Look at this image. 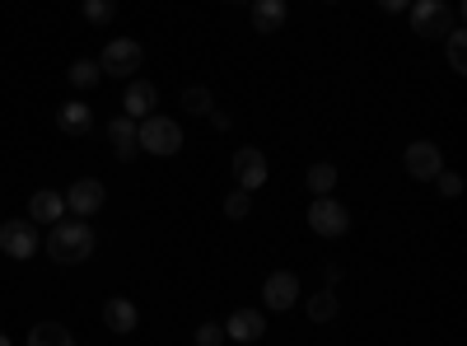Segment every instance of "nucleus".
Instances as JSON below:
<instances>
[{
    "label": "nucleus",
    "instance_id": "nucleus-14",
    "mask_svg": "<svg viewBox=\"0 0 467 346\" xmlns=\"http://www.w3.org/2000/svg\"><path fill=\"white\" fill-rule=\"evenodd\" d=\"M28 220H33V225H57V220H66V197H61V192H52V187H37L33 197H28Z\"/></svg>",
    "mask_w": 467,
    "mask_h": 346
},
{
    "label": "nucleus",
    "instance_id": "nucleus-25",
    "mask_svg": "<svg viewBox=\"0 0 467 346\" xmlns=\"http://www.w3.org/2000/svg\"><path fill=\"white\" fill-rule=\"evenodd\" d=\"M248 211H253V192L234 187L229 197H224V215H229V220H248Z\"/></svg>",
    "mask_w": 467,
    "mask_h": 346
},
{
    "label": "nucleus",
    "instance_id": "nucleus-31",
    "mask_svg": "<svg viewBox=\"0 0 467 346\" xmlns=\"http://www.w3.org/2000/svg\"><path fill=\"white\" fill-rule=\"evenodd\" d=\"M0 346H10V337H5V332H0Z\"/></svg>",
    "mask_w": 467,
    "mask_h": 346
},
{
    "label": "nucleus",
    "instance_id": "nucleus-1",
    "mask_svg": "<svg viewBox=\"0 0 467 346\" xmlns=\"http://www.w3.org/2000/svg\"><path fill=\"white\" fill-rule=\"evenodd\" d=\"M43 248L52 253V262L75 267V262H85V257L99 248V235H94V225H89V220H57Z\"/></svg>",
    "mask_w": 467,
    "mask_h": 346
},
{
    "label": "nucleus",
    "instance_id": "nucleus-20",
    "mask_svg": "<svg viewBox=\"0 0 467 346\" xmlns=\"http://www.w3.org/2000/svg\"><path fill=\"white\" fill-rule=\"evenodd\" d=\"M28 346H75V337H70L61 323H33Z\"/></svg>",
    "mask_w": 467,
    "mask_h": 346
},
{
    "label": "nucleus",
    "instance_id": "nucleus-11",
    "mask_svg": "<svg viewBox=\"0 0 467 346\" xmlns=\"http://www.w3.org/2000/svg\"><path fill=\"white\" fill-rule=\"evenodd\" d=\"M103 136L112 141V150H117V160H122V164H131V160L140 155V122H131V118H112V122L103 127Z\"/></svg>",
    "mask_w": 467,
    "mask_h": 346
},
{
    "label": "nucleus",
    "instance_id": "nucleus-27",
    "mask_svg": "<svg viewBox=\"0 0 467 346\" xmlns=\"http://www.w3.org/2000/svg\"><path fill=\"white\" fill-rule=\"evenodd\" d=\"M197 346H224V323H202L197 328Z\"/></svg>",
    "mask_w": 467,
    "mask_h": 346
},
{
    "label": "nucleus",
    "instance_id": "nucleus-8",
    "mask_svg": "<svg viewBox=\"0 0 467 346\" xmlns=\"http://www.w3.org/2000/svg\"><path fill=\"white\" fill-rule=\"evenodd\" d=\"M103 202H108V187H103L99 178H75V183L66 187V211H75L80 220L99 215V211H103Z\"/></svg>",
    "mask_w": 467,
    "mask_h": 346
},
{
    "label": "nucleus",
    "instance_id": "nucleus-17",
    "mask_svg": "<svg viewBox=\"0 0 467 346\" xmlns=\"http://www.w3.org/2000/svg\"><path fill=\"white\" fill-rule=\"evenodd\" d=\"M253 28L257 33H276V28H285L290 24V5L285 0H253Z\"/></svg>",
    "mask_w": 467,
    "mask_h": 346
},
{
    "label": "nucleus",
    "instance_id": "nucleus-21",
    "mask_svg": "<svg viewBox=\"0 0 467 346\" xmlns=\"http://www.w3.org/2000/svg\"><path fill=\"white\" fill-rule=\"evenodd\" d=\"M215 108V94L206 85H187L182 89V112H192V118H206V112Z\"/></svg>",
    "mask_w": 467,
    "mask_h": 346
},
{
    "label": "nucleus",
    "instance_id": "nucleus-19",
    "mask_svg": "<svg viewBox=\"0 0 467 346\" xmlns=\"http://www.w3.org/2000/svg\"><path fill=\"white\" fill-rule=\"evenodd\" d=\"M66 80H70L75 89H94V85L103 80V70H99V57H80V61H70Z\"/></svg>",
    "mask_w": 467,
    "mask_h": 346
},
{
    "label": "nucleus",
    "instance_id": "nucleus-3",
    "mask_svg": "<svg viewBox=\"0 0 467 346\" xmlns=\"http://www.w3.org/2000/svg\"><path fill=\"white\" fill-rule=\"evenodd\" d=\"M140 61H145L140 37H112V43L103 47V57H99V70L112 75V80H131V75L140 70Z\"/></svg>",
    "mask_w": 467,
    "mask_h": 346
},
{
    "label": "nucleus",
    "instance_id": "nucleus-18",
    "mask_svg": "<svg viewBox=\"0 0 467 346\" xmlns=\"http://www.w3.org/2000/svg\"><path fill=\"white\" fill-rule=\"evenodd\" d=\"M337 314H341V299H337L332 286H323V290L308 295V323H332Z\"/></svg>",
    "mask_w": 467,
    "mask_h": 346
},
{
    "label": "nucleus",
    "instance_id": "nucleus-5",
    "mask_svg": "<svg viewBox=\"0 0 467 346\" xmlns=\"http://www.w3.org/2000/svg\"><path fill=\"white\" fill-rule=\"evenodd\" d=\"M308 229H314L318 239H341L350 229V211L337 197H314V206H308Z\"/></svg>",
    "mask_w": 467,
    "mask_h": 346
},
{
    "label": "nucleus",
    "instance_id": "nucleus-16",
    "mask_svg": "<svg viewBox=\"0 0 467 346\" xmlns=\"http://www.w3.org/2000/svg\"><path fill=\"white\" fill-rule=\"evenodd\" d=\"M103 323H108V332H136V323H140V309L127 299V295H112V299H103Z\"/></svg>",
    "mask_w": 467,
    "mask_h": 346
},
{
    "label": "nucleus",
    "instance_id": "nucleus-4",
    "mask_svg": "<svg viewBox=\"0 0 467 346\" xmlns=\"http://www.w3.org/2000/svg\"><path fill=\"white\" fill-rule=\"evenodd\" d=\"M407 19L420 37H444L449 28H458V10H449L444 0H411Z\"/></svg>",
    "mask_w": 467,
    "mask_h": 346
},
{
    "label": "nucleus",
    "instance_id": "nucleus-2",
    "mask_svg": "<svg viewBox=\"0 0 467 346\" xmlns=\"http://www.w3.org/2000/svg\"><path fill=\"white\" fill-rule=\"evenodd\" d=\"M140 150H145V155H160V160L178 155V150H182L178 118H160V112H150V118L140 122Z\"/></svg>",
    "mask_w": 467,
    "mask_h": 346
},
{
    "label": "nucleus",
    "instance_id": "nucleus-30",
    "mask_svg": "<svg viewBox=\"0 0 467 346\" xmlns=\"http://www.w3.org/2000/svg\"><path fill=\"white\" fill-rule=\"evenodd\" d=\"M224 5H253V0H224Z\"/></svg>",
    "mask_w": 467,
    "mask_h": 346
},
{
    "label": "nucleus",
    "instance_id": "nucleus-24",
    "mask_svg": "<svg viewBox=\"0 0 467 346\" xmlns=\"http://www.w3.org/2000/svg\"><path fill=\"white\" fill-rule=\"evenodd\" d=\"M80 10H85V24H99L103 28V24L117 19V0H85Z\"/></svg>",
    "mask_w": 467,
    "mask_h": 346
},
{
    "label": "nucleus",
    "instance_id": "nucleus-15",
    "mask_svg": "<svg viewBox=\"0 0 467 346\" xmlns=\"http://www.w3.org/2000/svg\"><path fill=\"white\" fill-rule=\"evenodd\" d=\"M57 127H61L66 136H89V131H94V108H89L85 99H66L61 112H57Z\"/></svg>",
    "mask_w": 467,
    "mask_h": 346
},
{
    "label": "nucleus",
    "instance_id": "nucleus-26",
    "mask_svg": "<svg viewBox=\"0 0 467 346\" xmlns=\"http://www.w3.org/2000/svg\"><path fill=\"white\" fill-rule=\"evenodd\" d=\"M431 183H440V197H462V178L453 169H440Z\"/></svg>",
    "mask_w": 467,
    "mask_h": 346
},
{
    "label": "nucleus",
    "instance_id": "nucleus-6",
    "mask_svg": "<svg viewBox=\"0 0 467 346\" xmlns=\"http://www.w3.org/2000/svg\"><path fill=\"white\" fill-rule=\"evenodd\" d=\"M0 248H5V257H15V262H28L37 248V225L33 220H5L0 225Z\"/></svg>",
    "mask_w": 467,
    "mask_h": 346
},
{
    "label": "nucleus",
    "instance_id": "nucleus-10",
    "mask_svg": "<svg viewBox=\"0 0 467 346\" xmlns=\"http://www.w3.org/2000/svg\"><path fill=\"white\" fill-rule=\"evenodd\" d=\"M229 169H234V178H239L244 192H257V187L266 183V155H262V150H253V145H239V150H234Z\"/></svg>",
    "mask_w": 467,
    "mask_h": 346
},
{
    "label": "nucleus",
    "instance_id": "nucleus-13",
    "mask_svg": "<svg viewBox=\"0 0 467 346\" xmlns=\"http://www.w3.org/2000/svg\"><path fill=\"white\" fill-rule=\"evenodd\" d=\"M224 337H229V341H244V346H248V341H262V337H266V319H262L257 309H234V314L224 319Z\"/></svg>",
    "mask_w": 467,
    "mask_h": 346
},
{
    "label": "nucleus",
    "instance_id": "nucleus-28",
    "mask_svg": "<svg viewBox=\"0 0 467 346\" xmlns=\"http://www.w3.org/2000/svg\"><path fill=\"white\" fill-rule=\"evenodd\" d=\"M407 5H411V0H379L383 15H407Z\"/></svg>",
    "mask_w": 467,
    "mask_h": 346
},
{
    "label": "nucleus",
    "instance_id": "nucleus-9",
    "mask_svg": "<svg viewBox=\"0 0 467 346\" xmlns=\"http://www.w3.org/2000/svg\"><path fill=\"white\" fill-rule=\"evenodd\" d=\"M262 304L271 314H290L295 304H299V277L295 272H271L262 281Z\"/></svg>",
    "mask_w": 467,
    "mask_h": 346
},
{
    "label": "nucleus",
    "instance_id": "nucleus-29",
    "mask_svg": "<svg viewBox=\"0 0 467 346\" xmlns=\"http://www.w3.org/2000/svg\"><path fill=\"white\" fill-rule=\"evenodd\" d=\"M206 118L215 122V131H229V127H234V118H229V112H220V108H211V112H206Z\"/></svg>",
    "mask_w": 467,
    "mask_h": 346
},
{
    "label": "nucleus",
    "instance_id": "nucleus-32",
    "mask_svg": "<svg viewBox=\"0 0 467 346\" xmlns=\"http://www.w3.org/2000/svg\"><path fill=\"white\" fill-rule=\"evenodd\" d=\"M327 5H337V0H327Z\"/></svg>",
    "mask_w": 467,
    "mask_h": 346
},
{
    "label": "nucleus",
    "instance_id": "nucleus-12",
    "mask_svg": "<svg viewBox=\"0 0 467 346\" xmlns=\"http://www.w3.org/2000/svg\"><path fill=\"white\" fill-rule=\"evenodd\" d=\"M154 108H160V89H154L150 80H131V85H127V94H122V118L145 122Z\"/></svg>",
    "mask_w": 467,
    "mask_h": 346
},
{
    "label": "nucleus",
    "instance_id": "nucleus-23",
    "mask_svg": "<svg viewBox=\"0 0 467 346\" xmlns=\"http://www.w3.org/2000/svg\"><path fill=\"white\" fill-rule=\"evenodd\" d=\"M308 187H314V197H332L337 169H332V164H314V169H308Z\"/></svg>",
    "mask_w": 467,
    "mask_h": 346
},
{
    "label": "nucleus",
    "instance_id": "nucleus-7",
    "mask_svg": "<svg viewBox=\"0 0 467 346\" xmlns=\"http://www.w3.org/2000/svg\"><path fill=\"white\" fill-rule=\"evenodd\" d=\"M402 169L416 178V183H431L440 169H444V155H440V145L435 141H411L402 150Z\"/></svg>",
    "mask_w": 467,
    "mask_h": 346
},
{
    "label": "nucleus",
    "instance_id": "nucleus-22",
    "mask_svg": "<svg viewBox=\"0 0 467 346\" xmlns=\"http://www.w3.org/2000/svg\"><path fill=\"white\" fill-rule=\"evenodd\" d=\"M444 57H449V66H453L458 75L467 70V33H462V28H449V33H444Z\"/></svg>",
    "mask_w": 467,
    "mask_h": 346
}]
</instances>
